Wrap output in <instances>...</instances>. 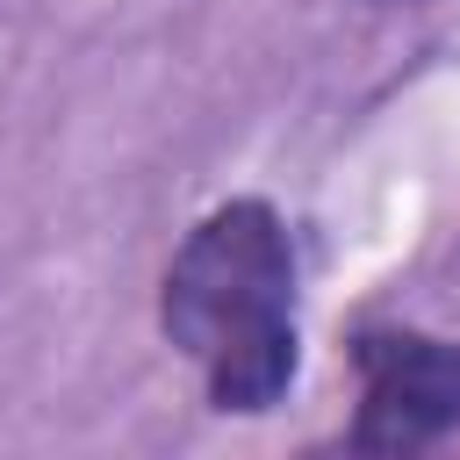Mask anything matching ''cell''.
<instances>
[{
  "mask_svg": "<svg viewBox=\"0 0 460 460\" xmlns=\"http://www.w3.org/2000/svg\"><path fill=\"white\" fill-rule=\"evenodd\" d=\"M295 295H302V266L273 201L230 194L180 237L158 280V331L201 374L208 410L266 417L295 388L302 367Z\"/></svg>",
  "mask_w": 460,
  "mask_h": 460,
  "instance_id": "6da1fadb",
  "label": "cell"
},
{
  "mask_svg": "<svg viewBox=\"0 0 460 460\" xmlns=\"http://www.w3.org/2000/svg\"><path fill=\"white\" fill-rule=\"evenodd\" d=\"M359 374V410L345 424L352 453H424L460 431V345L417 323H359L345 338Z\"/></svg>",
  "mask_w": 460,
  "mask_h": 460,
  "instance_id": "7a4b0ae2",
  "label": "cell"
},
{
  "mask_svg": "<svg viewBox=\"0 0 460 460\" xmlns=\"http://www.w3.org/2000/svg\"><path fill=\"white\" fill-rule=\"evenodd\" d=\"M367 7H395V0H367Z\"/></svg>",
  "mask_w": 460,
  "mask_h": 460,
  "instance_id": "3957f363",
  "label": "cell"
}]
</instances>
